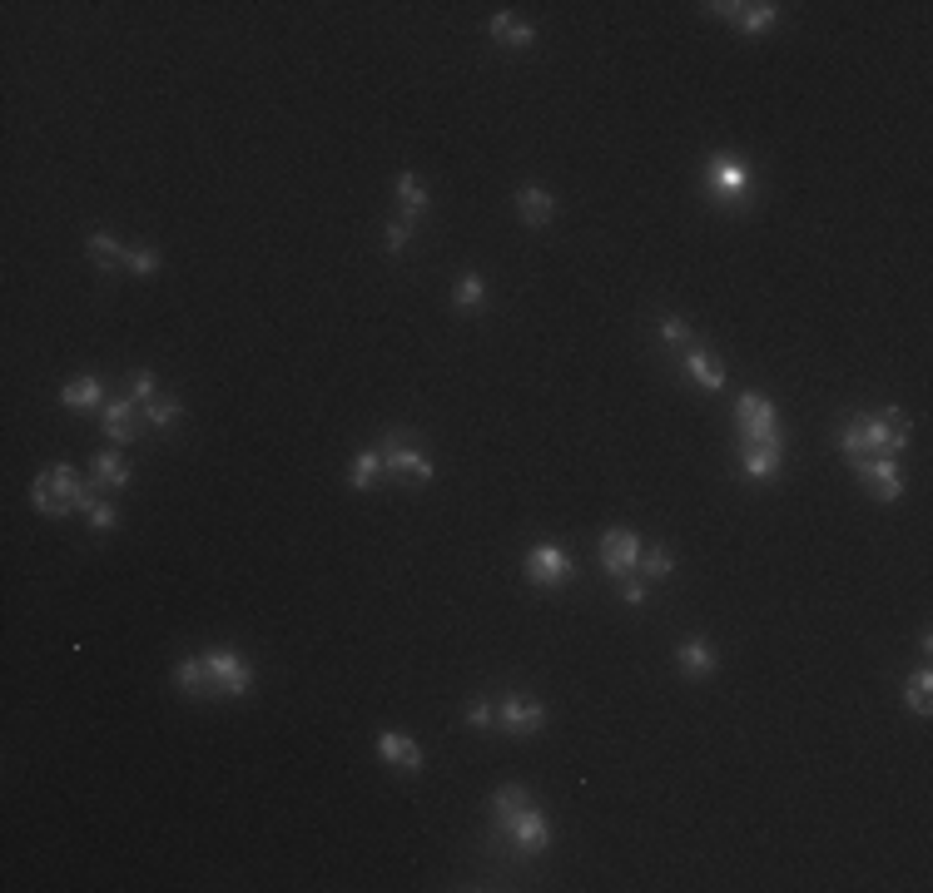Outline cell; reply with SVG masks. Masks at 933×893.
<instances>
[{
	"mask_svg": "<svg viewBox=\"0 0 933 893\" xmlns=\"http://www.w3.org/2000/svg\"><path fill=\"white\" fill-rule=\"evenodd\" d=\"M100 502V487L95 482H80V472L70 462H55L45 467L35 482H30V507L40 516H70V511H90Z\"/></svg>",
	"mask_w": 933,
	"mask_h": 893,
	"instance_id": "6da1fadb",
	"label": "cell"
},
{
	"mask_svg": "<svg viewBox=\"0 0 933 893\" xmlns=\"http://www.w3.org/2000/svg\"><path fill=\"white\" fill-rule=\"evenodd\" d=\"M854 432H859V457H864V452L894 457V452L909 442L914 422H909L899 407H879V412H869V417H854Z\"/></svg>",
	"mask_w": 933,
	"mask_h": 893,
	"instance_id": "7a4b0ae2",
	"label": "cell"
},
{
	"mask_svg": "<svg viewBox=\"0 0 933 893\" xmlns=\"http://www.w3.org/2000/svg\"><path fill=\"white\" fill-rule=\"evenodd\" d=\"M705 189L725 204V209H735L740 199H750V189H755V169L740 159V154H710L705 159Z\"/></svg>",
	"mask_w": 933,
	"mask_h": 893,
	"instance_id": "3957f363",
	"label": "cell"
},
{
	"mask_svg": "<svg viewBox=\"0 0 933 893\" xmlns=\"http://www.w3.org/2000/svg\"><path fill=\"white\" fill-rule=\"evenodd\" d=\"M735 427H740L745 447H785L780 422H775V407H770V397H760V392H745V397L735 402Z\"/></svg>",
	"mask_w": 933,
	"mask_h": 893,
	"instance_id": "277c9868",
	"label": "cell"
},
{
	"mask_svg": "<svg viewBox=\"0 0 933 893\" xmlns=\"http://www.w3.org/2000/svg\"><path fill=\"white\" fill-rule=\"evenodd\" d=\"M204 660H209V680H214V695H229V700L249 695V685H254V670H249V660H244L239 650H209Z\"/></svg>",
	"mask_w": 933,
	"mask_h": 893,
	"instance_id": "5b68a950",
	"label": "cell"
},
{
	"mask_svg": "<svg viewBox=\"0 0 933 893\" xmlns=\"http://www.w3.org/2000/svg\"><path fill=\"white\" fill-rule=\"evenodd\" d=\"M849 467L859 472V482H864L879 502H899V497H904V477H899L894 457H854Z\"/></svg>",
	"mask_w": 933,
	"mask_h": 893,
	"instance_id": "8992f818",
	"label": "cell"
},
{
	"mask_svg": "<svg viewBox=\"0 0 933 893\" xmlns=\"http://www.w3.org/2000/svg\"><path fill=\"white\" fill-rule=\"evenodd\" d=\"M636 561H641V536H636V531H621V526H616V531L601 536V571H606V576H616V581H621V576H636Z\"/></svg>",
	"mask_w": 933,
	"mask_h": 893,
	"instance_id": "52a82bcc",
	"label": "cell"
},
{
	"mask_svg": "<svg viewBox=\"0 0 933 893\" xmlns=\"http://www.w3.org/2000/svg\"><path fill=\"white\" fill-rule=\"evenodd\" d=\"M497 725H502L507 735L527 740V735H536V730L546 725V705L532 700V695H507V700L497 705Z\"/></svg>",
	"mask_w": 933,
	"mask_h": 893,
	"instance_id": "ba28073f",
	"label": "cell"
},
{
	"mask_svg": "<svg viewBox=\"0 0 933 893\" xmlns=\"http://www.w3.org/2000/svg\"><path fill=\"white\" fill-rule=\"evenodd\" d=\"M715 20H730V25H740L745 35H760V30H770L775 20H780V5H770V0H760V5H725V0H715V5H705Z\"/></svg>",
	"mask_w": 933,
	"mask_h": 893,
	"instance_id": "9c48e42d",
	"label": "cell"
},
{
	"mask_svg": "<svg viewBox=\"0 0 933 893\" xmlns=\"http://www.w3.org/2000/svg\"><path fill=\"white\" fill-rule=\"evenodd\" d=\"M527 581H536V586H561V581H571V556H566L561 546H532V551H527Z\"/></svg>",
	"mask_w": 933,
	"mask_h": 893,
	"instance_id": "30bf717a",
	"label": "cell"
},
{
	"mask_svg": "<svg viewBox=\"0 0 933 893\" xmlns=\"http://www.w3.org/2000/svg\"><path fill=\"white\" fill-rule=\"evenodd\" d=\"M507 834H512V844H517V854H541L546 844H551V824H546V814L541 809H522L512 824H507Z\"/></svg>",
	"mask_w": 933,
	"mask_h": 893,
	"instance_id": "8fae6325",
	"label": "cell"
},
{
	"mask_svg": "<svg viewBox=\"0 0 933 893\" xmlns=\"http://www.w3.org/2000/svg\"><path fill=\"white\" fill-rule=\"evenodd\" d=\"M134 397H115V402H105L100 407V422H105V437L115 442V447H125V442H134L139 437V417H134Z\"/></svg>",
	"mask_w": 933,
	"mask_h": 893,
	"instance_id": "7c38bea8",
	"label": "cell"
},
{
	"mask_svg": "<svg viewBox=\"0 0 933 893\" xmlns=\"http://www.w3.org/2000/svg\"><path fill=\"white\" fill-rule=\"evenodd\" d=\"M383 467L398 472V477H412V482H432V477H437V467H432L417 447H402V442H388V447H383Z\"/></svg>",
	"mask_w": 933,
	"mask_h": 893,
	"instance_id": "4fadbf2b",
	"label": "cell"
},
{
	"mask_svg": "<svg viewBox=\"0 0 933 893\" xmlns=\"http://www.w3.org/2000/svg\"><path fill=\"white\" fill-rule=\"evenodd\" d=\"M680 368H685V378H690V383L710 387V392H715V387H725V363H720V353H710V348H700V343L685 353V363H680Z\"/></svg>",
	"mask_w": 933,
	"mask_h": 893,
	"instance_id": "5bb4252c",
	"label": "cell"
},
{
	"mask_svg": "<svg viewBox=\"0 0 933 893\" xmlns=\"http://www.w3.org/2000/svg\"><path fill=\"white\" fill-rule=\"evenodd\" d=\"M378 755H383V765L402 769V774H417V769H422V745L407 740V735H378Z\"/></svg>",
	"mask_w": 933,
	"mask_h": 893,
	"instance_id": "9a60e30c",
	"label": "cell"
},
{
	"mask_svg": "<svg viewBox=\"0 0 933 893\" xmlns=\"http://www.w3.org/2000/svg\"><path fill=\"white\" fill-rule=\"evenodd\" d=\"M174 685L189 695V700H204V695H214V680H209V660L204 655H189V660H179L174 665Z\"/></svg>",
	"mask_w": 933,
	"mask_h": 893,
	"instance_id": "2e32d148",
	"label": "cell"
},
{
	"mask_svg": "<svg viewBox=\"0 0 933 893\" xmlns=\"http://www.w3.org/2000/svg\"><path fill=\"white\" fill-rule=\"evenodd\" d=\"M90 482L105 487V492H120V487H130V462L110 447V452H100V457L90 462Z\"/></svg>",
	"mask_w": 933,
	"mask_h": 893,
	"instance_id": "e0dca14e",
	"label": "cell"
},
{
	"mask_svg": "<svg viewBox=\"0 0 933 893\" xmlns=\"http://www.w3.org/2000/svg\"><path fill=\"white\" fill-rule=\"evenodd\" d=\"M60 402L70 407V412H95V407H105V387H100V378H75V383L60 387Z\"/></svg>",
	"mask_w": 933,
	"mask_h": 893,
	"instance_id": "ac0fdd59",
	"label": "cell"
},
{
	"mask_svg": "<svg viewBox=\"0 0 933 893\" xmlns=\"http://www.w3.org/2000/svg\"><path fill=\"white\" fill-rule=\"evenodd\" d=\"M780 462H785V447H745V452H740V472H745L750 482L775 477V472H780Z\"/></svg>",
	"mask_w": 933,
	"mask_h": 893,
	"instance_id": "d6986e66",
	"label": "cell"
},
{
	"mask_svg": "<svg viewBox=\"0 0 933 893\" xmlns=\"http://www.w3.org/2000/svg\"><path fill=\"white\" fill-rule=\"evenodd\" d=\"M492 40H502V45H512V50H532L536 30L522 25L512 10H497V15H492Z\"/></svg>",
	"mask_w": 933,
	"mask_h": 893,
	"instance_id": "ffe728a7",
	"label": "cell"
},
{
	"mask_svg": "<svg viewBox=\"0 0 933 893\" xmlns=\"http://www.w3.org/2000/svg\"><path fill=\"white\" fill-rule=\"evenodd\" d=\"M675 660H680L685 675H710V670H715V650H710V640H700V636L680 640V645H675Z\"/></svg>",
	"mask_w": 933,
	"mask_h": 893,
	"instance_id": "44dd1931",
	"label": "cell"
},
{
	"mask_svg": "<svg viewBox=\"0 0 933 893\" xmlns=\"http://www.w3.org/2000/svg\"><path fill=\"white\" fill-rule=\"evenodd\" d=\"M388 467H383V447H363L358 457H353V472H348V487L353 492H368L378 477H383Z\"/></svg>",
	"mask_w": 933,
	"mask_h": 893,
	"instance_id": "7402d4cb",
	"label": "cell"
},
{
	"mask_svg": "<svg viewBox=\"0 0 933 893\" xmlns=\"http://www.w3.org/2000/svg\"><path fill=\"white\" fill-rule=\"evenodd\" d=\"M517 209H522V224H532V229H541V224H551V214H556V199L546 194V189H522L517 194Z\"/></svg>",
	"mask_w": 933,
	"mask_h": 893,
	"instance_id": "603a6c76",
	"label": "cell"
},
{
	"mask_svg": "<svg viewBox=\"0 0 933 893\" xmlns=\"http://www.w3.org/2000/svg\"><path fill=\"white\" fill-rule=\"evenodd\" d=\"M527 804H532V799H527V789H522V784L497 789V794H492V819H497V829H507V824H512V819L527 809Z\"/></svg>",
	"mask_w": 933,
	"mask_h": 893,
	"instance_id": "cb8c5ba5",
	"label": "cell"
},
{
	"mask_svg": "<svg viewBox=\"0 0 933 893\" xmlns=\"http://www.w3.org/2000/svg\"><path fill=\"white\" fill-rule=\"evenodd\" d=\"M398 204H402V219H412V214L427 209V189H422L417 174H398Z\"/></svg>",
	"mask_w": 933,
	"mask_h": 893,
	"instance_id": "d4e9b609",
	"label": "cell"
},
{
	"mask_svg": "<svg viewBox=\"0 0 933 893\" xmlns=\"http://www.w3.org/2000/svg\"><path fill=\"white\" fill-rule=\"evenodd\" d=\"M90 263H95V268H115V263H125V244H120L115 234H90Z\"/></svg>",
	"mask_w": 933,
	"mask_h": 893,
	"instance_id": "484cf974",
	"label": "cell"
},
{
	"mask_svg": "<svg viewBox=\"0 0 933 893\" xmlns=\"http://www.w3.org/2000/svg\"><path fill=\"white\" fill-rule=\"evenodd\" d=\"M636 571H641V581H666L670 571H675V556H670L666 546H656V551H641Z\"/></svg>",
	"mask_w": 933,
	"mask_h": 893,
	"instance_id": "4316f807",
	"label": "cell"
},
{
	"mask_svg": "<svg viewBox=\"0 0 933 893\" xmlns=\"http://www.w3.org/2000/svg\"><path fill=\"white\" fill-rule=\"evenodd\" d=\"M929 685H933V675H929V670H914V675L904 680V695H909V710H914V715H929V710H933Z\"/></svg>",
	"mask_w": 933,
	"mask_h": 893,
	"instance_id": "83f0119b",
	"label": "cell"
},
{
	"mask_svg": "<svg viewBox=\"0 0 933 893\" xmlns=\"http://www.w3.org/2000/svg\"><path fill=\"white\" fill-rule=\"evenodd\" d=\"M125 268H130L134 278L159 273V249H149V244H134V249H125Z\"/></svg>",
	"mask_w": 933,
	"mask_h": 893,
	"instance_id": "f1b7e54d",
	"label": "cell"
},
{
	"mask_svg": "<svg viewBox=\"0 0 933 893\" xmlns=\"http://www.w3.org/2000/svg\"><path fill=\"white\" fill-rule=\"evenodd\" d=\"M144 417H149V427H169L174 417H179V397H169V392H159L149 407H144Z\"/></svg>",
	"mask_w": 933,
	"mask_h": 893,
	"instance_id": "f546056e",
	"label": "cell"
},
{
	"mask_svg": "<svg viewBox=\"0 0 933 893\" xmlns=\"http://www.w3.org/2000/svg\"><path fill=\"white\" fill-rule=\"evenodd\" d=\"M452 303H457V308H477V303H482V278H477V273H462L457 288H452Z\"/></svg>",
	"mask_w": 933,
	"mask_h": 893,
	"instance_id": "4dcf8cb0",
	"label": "cell"
},
{
	"mask_svg": "<svg viewBox=\"0 0 933 893\" xmlns=\"http://www.w3.org/2000/svg\"><path fill=\"white\" fill-rule=\"evenodd\" d=\"M407 239H412V224H407V219H393V224L383 229V249H388V254H402Z\"/></svg>",
	"mask_w": 933,
	"mask_h": 893,
	"instance_id": "1f68e13d",
	"label": "cell"
},
{
	"mask_svg": "<svg viewBox=\"0 0 933 893\" xmlns=\"http://www.w3.org/2000/svg\"><path fill=\"white\" fill-rule=\"evenodd\" d=\"M467 725H472V730H497V705L477 700V705L467 710Z\"/></svg>",
	"mask_w": 933,
	"mask_h": 893,
	"instance_id": "d6a6232c",
	"label": "cell"
},
{
	"mask_svg": "<svg viewBox=\"0 0 933 893\" xmlns=\"http://www.w3.org/2000/svg\"><path fill=\"white\" fill-rule=\"evenodd\" d=\"M130 397H134V402H154V397H159L154 373H134V378H130Z\"/></svg>",
	"mask_w": 933,
	"mask_h": 893,
	"instance_id": "836d02e7",
	"label": "cell"
},
{
	"mask_svg": "<svg viewBox=\"0 0 933 893\" xmlns=\"http://www.w3.org/2000/svg\"><path fill=\"white\" fill-rule=\"evenodd\" d=\"M90 526H95V531H115V526H120V511L110 507V502H95V507H90Z\"/></svg>",
	"mask_w": 933,
	"mask_h": 893,
	"instance_id": "e575fe53",
	"label": "cell"
},
{
	"mask_svg": "<svg viewBox=\"0 0 933 893\" xmlns=\"http://www.w3.org/2000/svg\"><path fill=\"white\" fill-rule=\"evenodd\" d=\"M621 601L626 606H646V581L641 576H621Z\"/></svg>",
	"mask_w": 933,
	"mask_h": 893,
	"instance_id": "d590c367",
	"label": "cell"
},
{
	"mask_svg": "<svg viewBox=\"0 0 933 893\" xmlns=\"http://www.w3.org/2000/svg\"><path fill=\"white\" fill-rule=\"evenodd\" d=\"M661 343H690V328H685V318H661Z\"/></svg>",
	"mask_w": 933,
	"mask_h": 893,
	"instance_id": "8d00e7d4",
	"label": "cell"
}]
</instances>
